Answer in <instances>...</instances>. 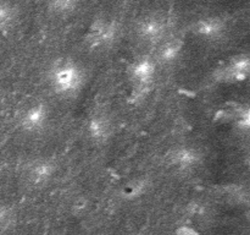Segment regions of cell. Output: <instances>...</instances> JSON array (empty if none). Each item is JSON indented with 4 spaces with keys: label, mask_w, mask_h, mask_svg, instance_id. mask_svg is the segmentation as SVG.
Masks as SVG:
<instances>
[{
    "label": "cell",
    "mask_w": 250,
    "mask_h": 235,
    "mask_svg": "<svg viewBox=\"0 0 250 235\" xmlns=\"http://www.w3.org/2000/svg\"><path fill=\"white\" fill-rule=\"evenodd\" d=\"M55 171V165L50 161H37L28 170V178L34 185L48 183Z\"/></svg>",
    "instance_id": "obj_10"
},
{
    "label": "cell",
    "mask_w": 250,
    "mask_h": 235,
    "mask_svg": "<svg viewBox=\"0 0 250 235\" xmlns=\"http://www.w3.org/2000/svg\"><path fill=\"white\" fill-rule=\"evenodd\" d=\"M181 50H182V43L177 41V39H172V41L165 42L160 47L156 58H158V61H160V63L170 64L180 56Z\"/></svg>",
    "instance_id": "obj_11"
},
{
    "label": "cell",
    "mask_w": 250,
    "mask_h": 235,
    "mask_svg": "<svg viewBox=\"0 0 250 235\" xmlns=\"http://www.w3.org/2000/svg\"><path fill=\"white\" fill-rule=\"evenodd\" d=\"M167 158L170 164L186 170L197 165L200 159V154L198 153L197 149L190 147H178L168 154Z\"/></svg>",
    "instance_id": "obj_6"
},
{
    "label": "cell",
    "mask_w": 250,
    "mask_h": 235,
    "mask_svg": "<svg viewBox=\"0 0 250 235\" xmlns=\"http://www.w3.org/2000/svg\"><path fill=\"white\" fill-rule=\"evenodd\" d=\"M16 11L9 2L0 1V31H6L14 24Z\"/></svg>",
    "instance_id": "obj_13"
},
{
    "label": "cell",
    "mask_w": 250,
    "mask_h": 235,
    "mask_svg": "<svg viewBox=\"0 0 250 235\" xmlns=\"http://www.w3.org/2000/svg\"><path fill=\"white\" fill-rule=\"evenodd\" d=\"M155 61L149 56L139 58L129 68V76L139 90H146L155 75Z\"/></svg>",
    "instance_id": "obj_3"
},
{
    "label": "cell",
    "mask_w": 250,
    "mask_h": 235,
    "mask_svg": "<svg viewBox=\"0 0 250 235\" xmlns=\"http://www.w3.org/2000/svg\"><path fill=\"white\" fill-rule=\"evenodd\" d=\"M88 134L95 142H104L111 134V125L104 115H95L88 122Z\"/></svg>",
    "instance_id": "obj_9"
},
{
    "label": "cell",
    "mask_w": 250,
    "mask_h": 235,
    "mask_svg": "<svg viewBox=\"0 0 250 235\" xmlns=\"http://www.w3.org/2000/svg\"><path fill=\"white\" fill-rule=\"evenodd\" d=\"M146 188H148V181L146 179H136L122 188L121 196L125 200H136L146 193Z\"/></svg>",
    "instance_id": "obj_12"
},
{
    "label": "cell",
    "mask_w": 250,
    "mask_h": 235,
    "mask_svg": "<svg viewBox=\"0 0 250 235\" xmlns=\"http://www.w3.org/2000/svg\"><path fill=\"white\" fill-rule=\"evenodd\" d=\"M85 207H87V201H85L84 198H80V200L76 201L75 205H73V211H75V212H82V211L85 210Z\"/></svg>",
    "instance_id": "obj_18"
},
{
    "label": "cell",
    "mask_w": 250,
    "mask_h": 235,
    "mask_svg": "<svg viewBox=\"0 0 250 235\" xmlns=\"http://www.w3.org/2000/svg\"><path fill=\"white\" fill-rule=\"evenodd\" d=\"M177 235H199L198 233H195L193 229H189V228H181L178 230Z\"/></svg>",
    "instance_id": "obj_19"
},
{
    "label": "cell",
    "mask_w": 250,
    "mask_h": 235,
    "mask_svg": "<svg viewBox=\"0 0 250 235\" xmlns=\"http://www.w3.org/2000/svg\"><path fill=\"white\" fill-rule=\"evenodd\" d=\"M48 108L45 104H36L28 108L21 118V125L26 131L34 132L43 129L48 120Z\"/></svg>",
    "instance_id": "obj_5"
},
{
    "label": "cell",
    "mask_w": 250,
    "mask_h": 235,
    "mask_svg": "<svg viewBox=\"0 0 250 235\" xmlns=\"http://www.w3.org/2000/svg\"><path fill=\"white\" fill-rule=\"evenodd\" d=\"M249 58L247 55H238L229 61V65L220 69L216 73V77L221 81L227 82H237L243 81L248 77L249 70Z\"/></svg>",
    "instance_id": "obj_4"
},
{
    "label": "cell",
    "mask_w": 250,
    "mask_h": 235,
    "mask_svg": "<svg viewBox=\"0 0 250 235\" xmlns=\"http://www.w3.org/2000/svg\"><path fill=\"white\" fill-rule=\"evenodd\" d=\"M236 120H237V125L239 126V129L248 130L249 124H250L249 110L247 109V108L246 109H241V112L236 115Z\"/></svg>",
    "instance_id": "obj_16"
},
{
    "label": "cell",
    "mask_w": 250,
    "mask_h": 235,
    "mask_svg": "<svg viewBox=\"0 0 250 235\" xmlns=\"http://www.w3.org/2000/svg\"><path fill=\"white\" fill-rule=\"evenodd\" d=\"M131 235H138V234H131Z\"/></svg>",
    "instance_id": "obj_20"
},
{
    "label": "cell",
    "mask_w": 250,
    "mask_h": 235,
    "mask_svg": "<svg viewBox=\"0 0 250 235\" xmlns=\"http://www.w3.org/2000/svg\"><path fill=\"white\" fill-rule=\"evenodd\" d=\"M188 211L192 215H198V217H202L205 213V206L200 202H193L188 206Z\"/></svg>",
    "instance_id": "obj_17"
},
{
    "label": "cell",
    "mask_w": 250,
    "mask_h": 235,
    "mask_svg": "<svg viewBox=\"0 0 250 235\" xmlns=\"http://www.w3.org/2000/svg\"><path fill=\"white\" fill-rule=\"evenodd\" d=\"M49 7L55 14H68L77 7V1L73 0H56L49 4Z\"/></svg>",
    "instance_id": "obj_14"
},
{
    "label": "cell",
    "mask_w": 250,
    "mask_h": 235,
    "mask_svg": "<svg viewBox=\"0 0 250 235\" xmlns=\"http://www.w3.org/2000/svg\"><path fill=\"white\" fill-rule=\"evenodd\" d=\"M50 80L56 92L61 94H72L82 86L83 73L76 64L68 61L54 69Z\"/></svg>",
    "instance_id": "obj_1"
},
{
    "label": "cell",
    "mask_w": 250,
    "mask_h": 235,
    "mask_svg": "<svg viewBox=\"0 0 250 235\" xmlns=\"http://www.w3.org/2000/svg\"><path fill=\"white\" fill-rule=\"evenodd\" d=\"M119 34V24L115 20L97 19L88 29L85 39L92 47L109 46Z\"/></svg>",
    "instance_id": "obj_2"
},
{
    "label": "cell",
    "mask_w": 250,
    "mask_h": 235,
    "mask_svg": "<svg viewBox=\"0 0 250 235\" xmlns=\"http://www.w3.org/2000/svg\"><path fill=\"white\" fill-rule=\"evenodd\" d=\"M165 33V24L160 19L149 17L141 22L138 27V34L144 42L156 43L163 38Z\"/></svg>",
    "instance_id": "obj_8"
},
{
    "label": "cell",
    "mask_w": 250,
    "mask_h": 235,
    "mask_svg": "<svg viewBox=\"0 0 250 235\" xmlns=\"http://www.w3.org/2000/svg\"><path fill=\"white\" fill-rule=\"evenodd\" d=\"M12 212L7 206L0 203V232L5 230L12 222Z\"/></svg>",
    "instance_id": "obj_15"
},
{
    "label": "cell",
    "mask_w": 250,
    "mask_h": 235,
    "mask_svg": "<svg viewBox=\"0 0 250 235\" xmlns=\"http://www.w3.org/2000/svg\"><path fill=\"white\" fill-rule=\"evenodd\" d=\"M225 22L221 17H205L195 22L193 31L203 38H217L225 32Z\"/></svg>",
    "instance_id": "obj_7"
}]
</instances>
